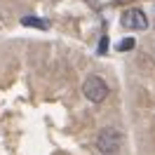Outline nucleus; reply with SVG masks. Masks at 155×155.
I'll return each instance as SVG.
<instances>
[{"instance_id":"20e7f679","label":"nucleus","mask_w":155,"mask_h":155,"mask_svg":"<svg viewBox=\"0 0 155 155\" xmlns=\"http://www.w3.org/2000/svg\"><path fill=\"white\" fill-rule=\"evenodd\" d=\"M21 24L24 26H35V28H47V21H42V19H38V17H24L21 19Z\"/></svg>"},{"instance_id":"39448f33","label":"nucleus","mask_w":155,"mask_h":155,"mask_svg":"<svg viewBox=\"0 0 155 155\" xmlns=\"http://www.w3.org/2000/svg\"><path fill=\"white\" fill-rule=\"evenodd\" d=\"M132 47H134V40H132V38H125L122 42H120V45H117V49H120V52H125V49H132Z\"/></svg>"},{"instance_id":"f03ea898","label":"nucleus","mask_w":155,"mask_h":155,"mask_svg":"<svg viewBox=\"0 0 155 155\" xmlns=\"http://www.w3.org/2000/svg\"><path fill=\"white\" fill-rule=\"evenodd\" d=\"M82 94L85 99H89L92 104H101L104 99L108 97V85L101 75H89L85 82H82Z\"/></svg>"},{"instance_id":"423d86ee","label":"nucleus","mask_w":155,"mask_h":155,"mask_svg":"<svg viewBox=\"0 0 155 155\" xmlns=\"http://www.w3.org/2000/svg\"><path fill=\"white\" fill-rule=\"evenodd\" d=\"M106 42H108V38H101V45H99V52H101V54L106 52Z\"/></svg>"},{"instance_id":"f257e3e1","label":"nucleus","mask_w":155,"mask_h":155,"mask_svg":"<svg viewBox=\"0 0 155 155\" xmlns=\"http://www.w3.org/2000/svg\"><path fill=\"white\" fill-rule=\"evenodd\" d=\"M122 146V132L115 127H104L97 134V148L101 155H115Z\"/></svg>"},{"instance_id":"7ed1b4c3","label":"nucleus","mask_w":155,"mask_h":155,"mask_svg":"<svg viewBox=\"0 0 155 155\" xmlns=\"http://www.w3.org/2000/svg\"><path fill=\"white\" fill-rule=\"evenodd\" d=\"M122 26L134 28V31H146L148 28V17H146L141 10L132 7V10H127L125 14H122Z\"/></svg>"}]
</instances>
